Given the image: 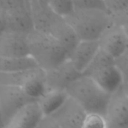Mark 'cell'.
I'll return each instance as SVG.
<instances>
[{"label":"cell","mask_w":128,"mask_h":128,"mask_svg":"<svg viewBox=\"0 0 128 128\" xmlns=\"http://www.w3.org/2000/svg\"><path fill=\"white\" fill-rule=\"evenodd\" d=\"M114 62L122 76L124 84L128 83V48L120 56L114 59Z\"/></svg>","instance_id":"obj_19"},{"label":"cell","mask_w":128,"mask_h":128,"mask_svg":"<svg viewBox=\"0 0 128 128\" xmlns=\"http://www.w3.org/2000/svg\"><path fill=\"white\" fill-rule=\"evenodd\" d=\"M100 50L98 41H80L69 60L81 73L89 66Z\"/></svg>","instance_id":"obj_13"},{"label":"cell","mask_w":128,"mask_h":128,"mask_svg":"<svg viewBox=\"0 0 128 128\" xmlns=\"http://www.w3.org/2000/svg\"><path fill=\"white\" fill-rule=\"evenodd\" d=\"M38 67L30 56L24 58H9L0 56V73H8Z\"/></svg>","instance_id":"obj_16"},{"label":"cell","mask_w":128,"mask_h":128,"mask_svg":"<svg viewBox=\"0 0 128 128\" xmlns=\"http://www.w3.org/2000/svg\"><path fill=\"white\" fill-rule=\"evenodd\" d=\"M36 128H61L50 115H44Z\"/></svg>","instance_id":"obj_21"},{"label":"cell","mask_w":128,"mask_h":128,"mask_svg":"<svg viewBox=\"0 0 128 128\" xmlns=\"http://www.w3.org/2000/svg\"><path fill=\"white\" fill-rule=\"evenodd\" d=\"M66 91L88 114H98L105 117L112 94L90 78L81 76Z\"/></svg>","instance_id":"obj_3"},{"label":"cell","mask_w":128,"mask_h":128,"mask_svg":"<svg viewBox=\"0 0 128 128\" xmlns=\"http://www.w3.org/2000/svg\"><path fill=\"white\" fill-rule=\"evenodd\" d=\"M98 43L100 48L114 59L128 48V41L124 28L113 23L104 31Z\"/></svg>","instance_id":"obj_10"},{"label":"cell","mask_w":128,"mask_h":128,"mask_svg":"<svg viewBox=\"0 0 128 128\" xmlns=\"http://www.w3.org/2000/svg\"><path fill=\"white\" fill-rule=\"evenodd\" d=\"M48 33L59 42L67 52L69 57L80 42L75 31L64 18L56 14L52 17Z\"/></svg>","instance_id":"obj_11"},{"label":"cell","mask_w":128,"mask_h":128,"mask_svg":"<svg viewBox=\"0 0 128 128\" xmlns=\"http://www.w3.org/2000/svg\"><path fill=\"white\" fill-rule=\"evenodd\" d=\"M82 76L93 79L110 94L118 90L124 84L114 59L100 48Z\"/></svg>","instance_id":"obj_4"},{"label":"cell","mask_w":128,"mask_h":128,"mask_svg":"<svg viewBox=\"0 0 128 128\" xmlns=\"http://www.w3.org/2000/svg\"><path fill=\"white\" fill-rule=\"evenodd\" d=\"M74 8H94L108 11L105 0H72Z\"/></svg>","instance_id":"obj_18"},{"label":"cell","mask_w":128,"mask_h":128,"mask_svg":"<svg viewBox=\"0 0 128 128\" xmlns=\"http://www.w3.org/2000/svg\"><path fill=\"white\" fill-rule=\"evenodd\" d=\"M30 56L45 72L69 59L66 50L51 35L34 30L28 36Z\"/></svg>","instance_id":"obj_2"},{"label":"cell","mask_w":128,"mask_h":128,"mask_svg":"<svg viewBox=\"0 0 128 128\" xmlns=\"http://www.w3.org/2000/svg\"><path fill=\"white\" fill-rule=\"evenodd\" d=\"M122 89L125 94L128 96V83H124L122 86Z\"/></svg>","instance_id":"obj_23"},{"label":"cell","mask_w":128,"mask_h":128,"mask_svg":"<svg viewBox=\"0 0 128 128\" xmlns=\"http://www.w3.org/2000/svg\"><path fill=\"white\" fill-rule=\"evenodd\" d=\"M0 84L20 88L38 101L47 91L46 72L39 67H36L13 72L0 73Z\"/></svg>","instance_id":"obj_5"},{"label":"cell","mask_w":128,"mask_h":128,"mask_svg":"<svg viewBox=\"0 0 128 128\" xmlns=\"http://www.w3.org/2000/svg\"><path fill=\"white\" fill-rule=\"evenodd\" d=\"M68 96H69L65 90H47L37 102L43 114L50 115L63 104Z\"/></svg>","instance_id":"obj_15"},{"label":"cell","mask_w":128,"mask_h":128,"mask_svg":"<svg viewBox=\"0 0 128 128\" xmlns=\"http://www.w3.org/2000/svg\"><path fill=\"white\" fill-rule=\"evenodd\" d=\"M81 76H82V73L75 68L68 59L54 69L46 72L47 90L66 91Z\"/></svg>","instance_id":"obj_9"},{"label":"cell","mask_w":128,"mask_h":128,"mask_svg":"<svg viewBox=\"0 0 128 128\" xmlns=\"http://www.w3.org/2000/svg\"><path fill=\"white\" fill-rule=\"evenodd\" d=\"M105 118L108 128H128V96L122 87L112 94Z\"/></svg>","instance_id":"obj_7"},{"label":"cell","mask_w":128,"mask_h":128,"mask_svg":"<svg viewBox=\"0 0 128 128\" xmlns=\"http://www.w3.org/2000/svg\"><path fill=\"white\" fill-rule=\"evenodd\" d=\"M43 116L38 102H34L18 112L4 128H36Z\"/></svg>","instance_id":"obj_14"},{"label":"cell","mask_w":128,"mask_h":128,"mask_svg":"<svg viewBox=\"0 0 128 128\" xmlns=\"http://www.w3.org/2000/svg\"><path fill=\"white\" fill-rule=\"evenodd\" d=\"M82 128H108L104 116L98 114H88Z\"/></svg>","instance_id":"obj_17"},{"label":"cell","mask_w":128,"mask_h":128,"mask_svg":"<svg viewBox=\"0 0 128 128\" xmlns=\"http://www.w3.org/2000/svg\"><path fill=\"white\" fill-rule=\"evenodd\" d=\"M113 24L123 28L128 27V8L120 12L112 14Z\"/></svg>","instance_id":"obj_20"},{"label":"cell","mask_w":128,"mask_h":128,"mask_svg":"<svg viewBox=\"0 0 128 128\" xmlns=\"http://www.w3.org/2000/svg\"><path fill=\"white\" fill-rule=\"evenodd\" d=\"M87 115L86 111L70 96L50 114L61 128H82Z\"/></svg>","instance_id":"obj_8"},{"label":"cell","mask_w":128,"mask_h":128,"mask_svg":"<svg viewBox=\"0 0 128 128\" xmlns=\"http://www.w3.org/2000/svg\"><path fill=\"white\" fill-rule=\"evenodd\" d=\"M37 102L23 89L6 84H0V111L5 125L27 105Z\"/></svg>","instance_id":"obj_6"},{"label":"cell","mask_w":128,"mask_h":128,"mask_svg":"<svg viewBox=\"0 0 128 128\" xmlns=\"http://www.w3.org/2000/svg\"><path fill=\"white\" fill-rule=\"evenodd\" d=\"M124 30L125 34H126V38H127V41H128V27L124 28Z\"/></svg>","instance_id":"obj_25"},{"label":"cell","mask_w":128,"mask_h":128,"mask_svg":"<svg viewBox=\"0 0 128 128\" xmlns=\"http://www.w3.org/2000/svg\"><path fill=\"white\" fill-rule=\"evenodd\" d=\"M7 30V19L4 13H0V35Z\"/></svg>","instance_id":"obj_22"},{"label":"cell","mask_w":128,"mask_h":128,"mask_svg":"<svg viewBox=\"0 0 128 128\" xmlns=\"http://www.w3.org/2000/svg\"><path fill=\"white\" fill-rule=\"evenodd\" d=\"M80 41H98L113 23L111 14L104 10L74 8L63 17Z\"/></svg>","instance_id":"obj_1"},{"label":"cell","mask_w":128,"mask_h":128,"mask_svg":"<svg viewBox=\"0 0 128 128\" xmlns=\"http://www.w3.org/2000/svg\"><path fill=\"white\" fill-rule=\"evenodd\" d=\"M0 56L9 58L30 56L27 36L6 30L0 35Z\"/></svg>","instance_id":"obj_12"},{"label":"cell","mask_w":128,"mask_h":128,"mask_svg":"<svg viewBox=\"0 0 128 128\" xmlns=\"http://www.w3.org/2000/svg\"><path fill=\"white\" fill-rule=\"evenodd\" d=\"M4 126H5V124H4L3 119H2V114H1V111H0V128H4Z\"/></svg>","instance_id":"obj_24"}]
</instances>
